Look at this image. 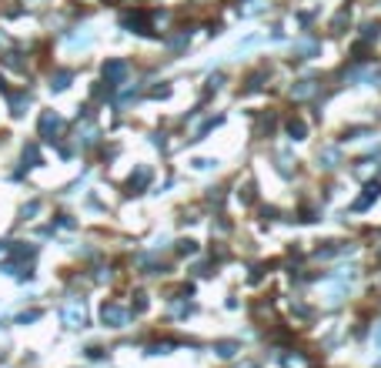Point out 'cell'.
Segmentation results:
<instances>
[{
    "label": "cell",
    "mask_w": 381,
    "mask_h": 368,
    "mask_svg": "<svg viewBox=\"0 0 381 368\" xmlns=\"http://www.w3.org/2000/svg\"><path fill=\"white\" fill-rule=\"evenodd\" d=\"M234 352H238V345L234 342H221L217 345V355H221V358H228V355H234Z\"/></svg>",
    "instance_id": "52a82bcc"
},
{
    "label": "cell",
    "mask_w": 381,
    "mask_h": 368,
    "mask_svg": "<svg viewBox=\"0 0 381 368\" xmlns=\"http://www.w3.org/2000/svg\"><path fill=\"white\" fill-rule=\"evenodd\" d=\"M374 348L381 352V325H378V331H374Z\"/></svg>",
    "instance_id": "7c38bea8"
},
{
    "label": "cell",
    "mask_w": 381,
    "mask_h": 368,
    "mask_svg": "<svg viewBox=\"0 0 381 368\" xmlns=\"http://www.w3.org/2000/svg\"><path fill=\"white\" fill-rule=\"evenodd\" d=\"M37 211H40V204H37V201H30V204L24 208V218H27V214H37Z\"/></svg>",
    "instance_id": "8fae6325"
},
{
    "label": "cell",
    "mask_w": 381,
    "mask_h": 368,
    "mask_svg": "<svg viewBox=\"0 0 381 368\" xmlns=\"http://www.w3.org/2000/svg\"><path fill=\"white\" fill-rule=\"evenodd\" d=\"M37 318H40V312H27V315H20L17 321H20V325H27V321H37Z\"/></svg>",
    "instance_id": "30bf717a"
},
{
    "label": "cell",
    "mask_w": 381,
    "mask_h": 368,
    "mask_svg": "<svg viewBox=\"0 0 381 368\" xmlns=\"http://www.w3.org/2000/svg\"><path fill=\"white\" fill-rule=\"evenodd\" d=\"M288 131H291L294 137H301V134H304V124H301V120H291V124H288Z\"/></svg>",
    "instance_id": "9c48e42d"
},
{
    "label": "cell",
    "mask_w": 381,
    "mask_h": 368,
    "mask_svg": "<svg viewBox=\"0 0 381 368\" xmlns=\"http://www.w3.org/2000/svg\"><path fill=\"white\" fill-rule=\"evenodd\" d=\"M60 318H64L67 328H84V325H87V312H84V304L80 301H67L60 308Z\"/></svg>",
    "instance_id": "6da1fadb"
},
{
    "label": "cell",
    "mask_w": 381,
    "mask_h": 368,
    "mask_svg": "<svg viewBox=\"0 0 381 368\" xmlns=\"http://www.w3.org/2000/svg\"><path fill=\"white\" fill-rule=\"evenodd\" d=\"M24 161H30V164H27V168H34V164H37V147H24Z\"/></svg>",
    "instance_id": "ba28073f"
},
{
    "label": "cell",
    "mask_w": 381,
    "mask_h": 368,
    "mask_svg": "<svg viewBox=\"0 0 381 368\" xmlns=\"http://www.w3.org/2000/svg\"><path fill=\"white\" fill-rule=\"evenodd\" d=\"M124 74H127L124 60H111V64H104V77H107V80H120Z\"/></svg>",
    "instance_id": "277c9868"
},
{
    "label": "cell",
    "mask_w": 381,
    "mask_h": 368,
    "mask_svg": "<svg viewBox=\"0 0 381 368\" xmlns=\"http://www.w3.org/2000/svg\"><path fill=\"white\" fill-rule=\"evenodd\" d=\"M101 318H104V325H111V328H120L127 321V312L120 308V304H104L101 308Z\"/></svg>",
    "instance_id": "7a4b0ae2"
},
{
    "label": "cell",
    "mask_w": 381,
    "mask_h": 368,
    "mask_svg": "<svg viewBox=\"0 0 381 368\" xmlns=\"http://www.w3.org/2000/svg\"><path fill=\"white\" fill-rule=\"evenodd\" d=\"M241 368H254V361H247V365H241Z\"/></svg>",
    "instance_id": "4fadbf2b"
},
{
    "label": "cell",
    "mask_w": 381,
    "mask_h": 368,
    "mask_svg": "<svg viewBox=\"0 0 381 368\" xmlns=\"http://www.w3.org/2000/svg\"><path fill=\"white\" fill-rule=\"evenodd\" d=\"M67 84H71V74H67V71L54 74V80H50V87H54V90H64V87H67Z\"/></svg>",
    "instance_id": "8992f818"
},
{
    "label": "cell",
    "mask_w": 381,
    "mask_h": 368,
    "mask_svg": "<svg viewBox=\"0 0 381 368\" xmlns=\"http://www.w3.org/2000/svg\"><path fill=\"white\" fill-rule=\"evenodd\" d=\"M374 198H378V184H371V188H368V194H365V198H358V204H355V208H358V211H361V208H368V204H371Z\"/></svg>",
    "instance_id": "5b68a950"
},
{
    "label": "cell",
    "mask_w": 381,
    "mask_h": 368,
    "mask_svg": "<svg viewBox=\"0 0 381 368\" xmlns=\"http://www.w3.org/2000/svg\"><path fill=\"white\" fill-rule=\"evenodd\" d=\"M57 128H60V117H57L54 111H44V117H40V134H44V137H50Z\"/></svg>",
    "instance_id": "3957f363"
}]
</instances>
